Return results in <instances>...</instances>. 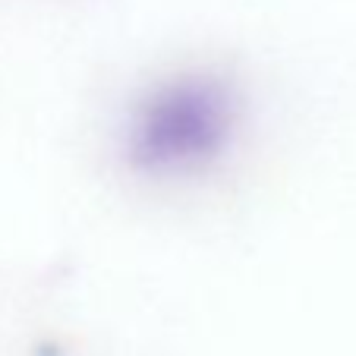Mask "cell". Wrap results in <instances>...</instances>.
<instances>
[{"label": "cell", "instance_id": "obj_1", "mask_svg": "<svg viewBox=\"0 0 356 356\" xmlns=\"http://www.w3.org/2000/svg\"><path fill=\"white\" fill-rule=\"evenodd\" d=\"M234 127V101L218 79H177L139 108L129 158L148 174H180L221 155Z\"/></svg>", "mask_w": 356, "mask_h": 356}]
</instances>
